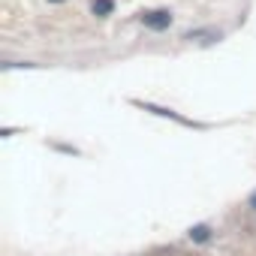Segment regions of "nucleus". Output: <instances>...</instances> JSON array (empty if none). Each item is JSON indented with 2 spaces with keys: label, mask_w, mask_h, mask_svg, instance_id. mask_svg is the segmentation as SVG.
Listing matches in <instances>:
<instances>
[{
  "label": "nucleus",
  "mask_w": 256,
  "mask_h": 256,
  "mask_svg": "<svg viewBox=\"0 0 256 256\" xmlns=\"http://www.w3.org/2000/svg\"><path fill=\"white\" fill-rule=\"evenodd\" d=\"M136 106H142L145 112H151V114H160V118H172V120H178V124H184V126H196V130H205V124H196V120H187V118H181L178 112H172V108H160V106H154V102H142V100H136Z\"/></svg>",
  "instance_id": "1"
},
{
  "label": "nucleus",
  "mask_w": 256,
  "mask_h": 256,
  "mask_svg": "<svg viewBox=\"0 0 256 256\" xmlns=\"http://www.w3.org/2000/svg\"><path fill=\"white\" fill-rule=\"evenodd\" d=\"M142 24L151 30H166L172 24V12L169 10H154V12H142Z\"/></svg>",
  "instance_id": "2"
},
{
  "label": "nucleus",
  "mask_w": 256,
  "mask_h": 256,
  "mask_svg": "<svg viewBox=\"0 0 256 256\" xmlns=\"http://www.w3.org/2000/svg\"><path fill=\"white\" fill-rule=\"evenodd\" d=\"M90 12H94L96 18L112 16V12H114V0H94V4H90Z\"/></svg>",
  "instance_id": "3"
},
{
  "label": "nucleus",
  "mask_w": 256,
  "mask_h": 256,
  "mask_svg": "<svg viewBox=\"0 0 256 256\" xmlns=\"http://www.w3.org/2000/svg\"><path fill=\"white\" fill-rule=\"evenodd\" d=\"M190 241H196V244H205V241H211V226H205V223H199V226H190Z\"/></svg>",
  "instance_id": "4"
},
{
  "label": "nucleus",
  "mask_w": 256,
  "mask_h": 256,
  "mask_svg": "<svg viewBox=\"0 0 256 256\" xmlns=\"http://www.w3.org/2000/svg\"><path fill=\"white\" fill-rule=\"evenodd\" d=\"M250 208L256 211V190H253V196H250Z\"/></svg>",
  "instance_id": "5"
},
{
  "label": "nucleus",
  "mask_w": 256,
  "mask_h": 256,
  "mask_svg": "<svg viewBox=\"0 0 256 256\" xmlns=\"http://www.w3.org/2000/svg\"><path fill=\"white\" fill-rule=\"evenodd\" d=\"M48 4H60V0H48Z\"/></svg>",
  "instance_id": "6"
}]
</instances>
